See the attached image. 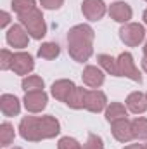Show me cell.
I'll return each mask as SVG.
<instances>
[{
  "instance_id": "6da1fadb",
  "label": "cell",
  "mask_w": 147,
  "mask_h": 149,
  "mask_svg": "<svg viewBox=\"0 0 147 149\" xmlns=\"http://www.w3.org/2000/svg\"><path fill=\"white\" fill-rule=\"evenodd\" d=\"M95 31L90 24H76L68 31V52L76 63H87L94 54Z\"/></svg>"
},
{
  "instance_id": "7a4b0ae2",
  "label": "cell",
  "mask_w": 147,
  "mask_h": 149,
  "mask_svg": "<svg viewBox=\"0 0 147 149\" xmlns=\"http://www.w3.org/2000/svg\"><path fill=\"white\" fill-rule=\"evenodd\" d=\"M17 17H19V23L26 28V31L30 33L31 38L42 40L47 35V23H45V17L38 7H35L33 10H30L23 16H17Z\"/></svg>"
},
{
  "instance_id": "3957f363",
  "label": "cell",
  "mask_w": 147,
  "mask_h": 149,
  "mask_svg": "<svg viewBox=\"0 0 147 149\" xmlns=\"http://www.w3.org/2000/svg\"><path fill=\"white\" fill-rule=\"evenodd\" d=\"M119 40L126 47H139L146 40V28L140 23H126L119 28Z\"/></svg>"
},
{
  "instance_id": "277c9868",
  "label": "cell",
  "mask_w": 147,
  "mask_h": 149,
  "mask_svg": "<svg viewBox=\"0 0 147 149\" xmlns=\"http://www.w3.org/2000/svg\"><path fill=\"white\" fill-rule=\"evenodd\" d=\"M19 135L24 141H28V142H40V141H43L40 116H24L19 121Z\"/></svg>"
},
{
  "instance_id": "5b68a950",
  "label": "cell",
  "mask_w": 147,
  "mask_h": 149,
  "mask_svg": "<svg viewBox=\"0 0 147 149\" xmlns=\"http://www.w3.org/2000/svg\"><path fill=\"white\" fill-rule=\"evenodd\" d=\"M116 61H118V76H125V78H130L132 81L142 83V74L130 52H121L116 57Z\"/></svg>"
},
{
  "instance_id": "8992f818",
  "label": "cell",
  "mask_w": 147,
  "mask_h": 149,
  "mask_svg": "<svg viewBox=\"0 0 147 149\" xmlns=\"http://www.w3.org/2000/svg\"><path fill=\"white\" fill-rule=\"evenodd\" d=\"M111 132H112V137L121 144H128V142H132L135 139L133 137L132 120H128V118H121V120L112 121L111 123Z\"/></svg>"
},
{
  "instance_id": "52a82bcc",
  "label": "cell",
  "mask_w": 147,
  "mask_h": 149,
  "mask_svg": "<svg viewBox=\"0 0 147 149\" xmlns=\"http://www.w3.org/2000/svg\"><path fill=\"white\" fill-rule=\"evenodd\" d=\"M47 102H49V95L45 90H33V92H26L24 94V99H23V104L26 108L28 113H42L47 108Z\"/></svg>"
},
{
  "instance_id": "ba28073f",
  "label": "cell",
  "mask_w": 147,
  "mask_h": 149,
  "mask_svg": "<svg viewBox=\"0 0 147 149\" xmlns=\"http://www.w3.org/2000/svg\"><path fill=\"white\" fill-rule=\"evenodd\" d=\"M30 33L26 31V28L19 23V24H12L9 26L7 33H5V40L10 47L14 49H24L28 47V42H30Z\"/></svg>"
},
{
  "instance_id": "9c48e42d",
  "label": "cell",
  "mask_w": 147,
  "mask_h": 149,
  "mask_svg": "<svg viewBox=\"0 0 147 149\" xmlns=\"http://www.w3.org/2000/svg\"><path fill=\"white\" fill-rule=\"evenodd\" d=\"M81 12H83L85 19H88V21H101L106 16L107 7H106L104 0H83Z\"/></svg>"
},
{
  "instance_id": "30bf717a",
  "label": "cell",
  "mask_w": 147,
  "mask_h": 149,
  "mask_svg": "<svg viewBox=\"0 0 147 149\" xmlns=\"http://www.w3.org/2000/svg\"><path fill=\"white\" fill-rule=\"evenodd\" d=\"M107 108V97L102 90L99 88H92L87 92V99H85V109L90 113H101L106 111Z\"/></svg>"
},
{
  "instance_id": "8fae6325",
  "label": "cell",
  "mask_w": 147,
  "mask_h": 149,
  "mask_svg": "<svg viewBox=\"0 0 147 149\" xmlns=\"http://www.w3.org/2000/svg\"><path fill=\"white\" fill-rule=\"evenodd\" d=\"M35 70V61L33 56L28 52H16L14 54V63H12V71L19 76H28Z\"/></svg>"
},
{
  "instance_id": "7c38bea8",
  "label": "cell",
  "mask_w": 147,
  "mask_h": 149,
  "mask_svg": "<svg viewBox=\"0 0 147 149\" xmlns=\"http://www.w3.org/2000/svg\"><path fill=\"white\" fill-rule=\"evenodd\" d=\"M107 12H109V16H111L112 21L121 23V24L130 23V19H132V16H133L132 7H130L126 2H121V0L112 2V3L109 5V9H107Z\"/></svg>"
},
{
  "instance_id": "4fadbf2b",
  "label": "cell",
  "mask_w": 147,
  "mask_h": 149,
  "mask_svg": "<svg viewBox=\"0 0 147 149\" xmlns=\"http://www.w3.org/2000/svg\"><path fill=\"white\" fill-rule=\"evenodd\" d=\"M81 80L83 83L88 87V88H101L104 85V80H106V74L102 68H97V66H85L83 73H81Z\"/></svg>"
},
{
  "instance_id": "5bb4252c",
  "label": "cell",
  "mask_w": 147,
  "mask_h": 149,
  "mask_svg": "<svg viewBox=\"0 0 147 149\" xmlns=\"http://www.w3.org/2000/svg\"><path fill=\"white\" fill-rule=\"evenodd\" d=\"M74 88H76V85H74L71 80L62 78V80H57V81L52 83L50 94H52L54 99H57V101H61V102H66L68 97L71 95V92H73Z\"/></svg>"
},
{
  "instance_id": "9a60e30c",
  "label": "cell",
  "mask_w": 147,
  "mask_h": 149,
  "mask_svg": "<svg viewBox=\"0 0 147 149\" xmlns=\"http://www.w3.org/2000/svg\"><path fill=\"white\" fill-rule=\"evenodd\" d=\"M125 106L133 114H144L147 111V95L139 92V90H135V92L128 94V97L125 101Z\"/></svg>"
},
{
  "instance_id": "2e32d148",
  "label": "cell",
  "mask_w": 147,
  "mask_h": 149,
  "mask_svg": "<svg viewBox=\"0 0 147 149\" xmlns=\"http://www.w3.org/2000/svg\"><path fill=\"white\" fill-rule=\"evenodd\" d=\"M0 109H2V114L7 118L17 116L21 113V101L12 94H2L0 95Z\"/></svg>"
},
{
  "instance_id": "e0dca14e",
  "label": "cell",
  "mask_w": 147,
  "mask_h": 149,
  "mask_svg": "<svg viewBox=\"0 0 147 149\" xmlns=\"http://www.w3.org/2000/svg\"><path fill=\"white\" fill-rule=\"evenodd\" d=\"M40 121H42V135H43V141L47 139H54L61 134V123L55 116L52 114H45V116H40Z\"/></svg>"
},
{
  "instance_id": "ac0fdd59",
  "label": "cell",
  "mask_w": 147,
  "mask_h": 149,
  "mask_svg": "<svg viewBox=\"0 0 147 149\" xmlns=\"http://www.w3.org/2000/svg\"><path fill=\"white\" fill-rule=\"evenodd\" d=\"M87 92H88L87 88H83V87H76L73 92H71V95L68 97L66 106H68V108H71V109H85Z\"/></svg>"
},
{
  "instance_id": "d6986e66",
  "label": "cell",
  "mask_w": 147,
  "mask_h": 149,
  "mask_svg": "<svg viewBox=\"0 0 147 149\" xmlns=\"http://www.w3.org/2000/svg\"><path fill=\"white\" fill-rule=\"evenodd\" d=\"M121 118H128V108L121 102H109L106 108V120L112 123Z\"/></svg>"
},
{
  "instance_id": "ffe728a7",
  "label": "cell",
  "mask_w": 147,
  "mask_h": 149,
  "mask_svg": "<svg viewBox=\"0 0 147 149\" xmlns=\"http://www.w3.org/2000/svg\"><path fill=\"white\" fill-rule=\"evenodd\" d=\"M59 54H61V47L55 42H45L38 49V57H42L45 61H52V59L59 57Z\"/></svg>"
},
{
  "instance_id": "44dd1931",
  "label": "cell",
  "mask_w": 147,
  "mask_h": 149,
  "mask_svg": "<svg viewBox=\"0 0 147 149\" xmlns=\"http://www.w3.org/2000/svg\"><path fill=\"white\" fill-rule=\"evenodd\" d=\"M97 63L107 74L118 76V61H116V57H112L109 54H99L97 56Z\"/></svg>"
},
{
  "instance_id": "7402d4cb",
  "label": "cell",
  "mask_w": 147,
  "mask_h": 149,
  "mask_svg": "<svg viewBox=\"0 0 147 149\" xmlns=\"http://www.w3.org/2000/svg\"><path fill=\"white\" fill-rule=\"evenodd\" d=\"M14 137H16L14 125L9 123V121H3L0 125V146L2 148H9L14 142Z\"/></svg>"
},
{
  "instance_id": "603a6c76",
  "label": "cell",
  "mask_w": 147,
  "mask_h": 149,
  "mask_svg": "<svg viewBox=\"0 0 147 149\" xmlns=\"http://www.w3.org/2000/svg\"><path fill=\"white\" fill-rule=\"evenodd\" d=\"M21 87H23V90H24V92L43 90L45 81H43V78H42V76H38V74H28V76H24V78H23Z\"/></svg>"
},
{
  "instance_id": "cb8c5ba5",
  "label": "cell",
  "mask_w": 147,
  "mask_h": 149,
  "mask_svg": "<svg viewBox=\"0 0 147 149\" xmlns=\"http://www.w3.org/2000/svg\"><path fill=\"white\" fill-rule=\"evenodd\" d=\"M132 127L135 141H147V118L137 116L135 120H132Z\"/></svg>"
},
{
  "instance_id": "d4e9b609",
  "label": "cell",
  "mask_w": 147,
  "mask_h": 149,
  "mask_svg": "<svg viewBox=\"0 0 147 149\" xmlns=\"http://www.w3.org/2000/svg\"><path fill=\"white\" fill-rule=\"evenodd\" d=\"M37 7V0H12V10L17 16H23Z\"/></svg>"
},
{
  "instance_id": "484cf974",
  "label": "cell",
  "mask_w": 147,
  "mask_h": 149,
  "mask_svg": "<svg viewBox=\"0 0 147 149\" xmlns=\"http://www.w3.org/2000/svg\"><path fill=\"white\" fill-rule=\"evenodd\" d=\"M81 149H104V141H102L101 135L90 132L87 141H85V144L81 146Z\"/></svg>"
},
{
  "instance_id": "4316f807",
  "label": "cell",
  "mask_w": 147,
  "mask_h": 149,
  "mask_svg": "<svg viewBox=\"0 0 147 149\" xmlns=\"http://www.w3.org/2000/svg\"><path fill=\"white\" fill-rule=\"evenodd\" d=\"M12 63H14V52H10L9 49H2V52H0V70L2 71L12 70Z\"/></svg>"
},
{
  "instance_id": "83f0119b",
  "label": "cell",
  "mask_w": 147,
  "mask_h": 149,
  "mask_svg": "<svg viewBox=\"0 0 147 149\" xmlns=\"http://www.w3.org/2000/svg\"><path fill=\"white\" fill-rule=\"evenodd\" d=\"M57 149H81V144H80L76 139L66 135V137H61V139H59Z\"/></svg>"
},
{
  "instance_id": "f1b7e54d",
  "label": "cell",
  "mask_w": 147,
  "mask_h": 149,
  "mask_svg": "<svg viewBox=\"0 0 147 149\" xmlns=\"http://www.w3.org/2000/svg\"><path fill=\"white\" fill-rule=\"evenodd\" d=\"M40 5L47 10H59L64 5V0H40Z\"/></svg>"
},
{
  "instance_id": "f546056e",
  "label": "cell",
  "mask_w": 147,
  "mask_h": 149,
  "mask_svg": "<svg viewBox=\"0 0 147 149\" xmlns=\"http://www.w3.org/2000/svg\"><path fill=\"white\" fill-rule=\"evenodd\" d=\"M9 23H10V14L7 10H3L2 12V21H0V28H7Z\"/></svg>"
},
{
  "instance_id": "4dcf8cb0",
  "label": "cell",
  "mask_w": 147,
  "mask_h": 149,
  "mask_svg": "<svg viewBox=\"0 0 147 149\" xmlns=\"http://www.w3.org/2000/svg\"><path fill=\"white\" fill-rule=\"evenodd\" d=\"M123 149H142V144H128V146H125Z\"/></svg>"
},
{
  "instance_id": "1f68e13d",
  "label": "cell",
  "mask_w": 147,
  "mask_h": 149,
  "mask_svg": "<svg viewBox=\"0 0 147 149\" xmlns=\"http://www.w3.org/2000/svg\"><path fill=\"white\" fill-rule=\"evenodd\" d=\"M140 64H142V70L147 73V57H142V61H140Z\"/></svg>"
},
{
  "instance_id": "d6a6232c",
  "label": "cell",
  "mask_w": 147,
  "mask_h": 149,
  "mask_svg": "<svg viewBox=\"0 0 147 149\" xmlns=\"http://www.w3.org/2000/svg\"><path fill=\"white\" fill-rule=\"evenodd\" d=\"M142 17H144V23H146V26H147V9L144 10V16H142Z\"/></svg>"
},
{
  "instance_id": "836d02e7",
  "label": "cell",
  "mask_w": 147,
  "mask_h": 149,
  "mask_svg": "<svg viewBox=\"0 0 147 149\" xmlns=\"http://www.w3.org/2000/svg\"><path fill=\"white\" fill-rule=\"evenodd\" d=\"M144 57H147V40H146V45H144Z\"/></svg>"
},
{
  "instance_id": "e575fe53",
  "label": "cell",
  "mask_w": 147,
  "mask_h": 149,
  "mask_svg": "<svg viewBox=\"0 0 147 149\" xmlns=\"http://www.w3.org/2000/svg\"><path fill=\"white\" fill-rule=\"evenodd\" d=\"M142 149H147V144H142Z\"/></svg>"
},
{
  "instance_id": "d590c367",
  "label": "cell",
  "mask_w": 147,
  "mask_h": 149,
  "mask_svg": "<svg viewBox=\"0 0 147 149\" xmlns=\"http://www.w3.org/2000/svg\"><path fill=\"white\" fill-rule=\"evenodd\" d=\"M12 149H21V148H12Z\"/></svg>"
},
{
  "instance_id": "8d00e7d4",
  "label": "cell",
  "mask_w": 147,
  "mask_h": 149,
  "mask_svg": "<svg viewBox=\"0 0 147 149\" xmlns=\"http://www.w3.org/2000/svg\"><path fill=\"white\" fill-rule=\"evenodd\" d=\"M144 2H147V0H144Z\"/></svg>"
},
{
  "instance_id": "74e56055",
  "label": "cell",
  "mask_w": 147,
  "mask_h": 149,
  "mask_svg": "<svg viewBox=\"0 0 147 149\" xmlns=\"http://www.w3.org/2000/svg\"><path fill=\"white\" fill-rule=\"evenodd\" d=\"M146 95H147V94H146Z\"/></svg>"
}]
</instances>
